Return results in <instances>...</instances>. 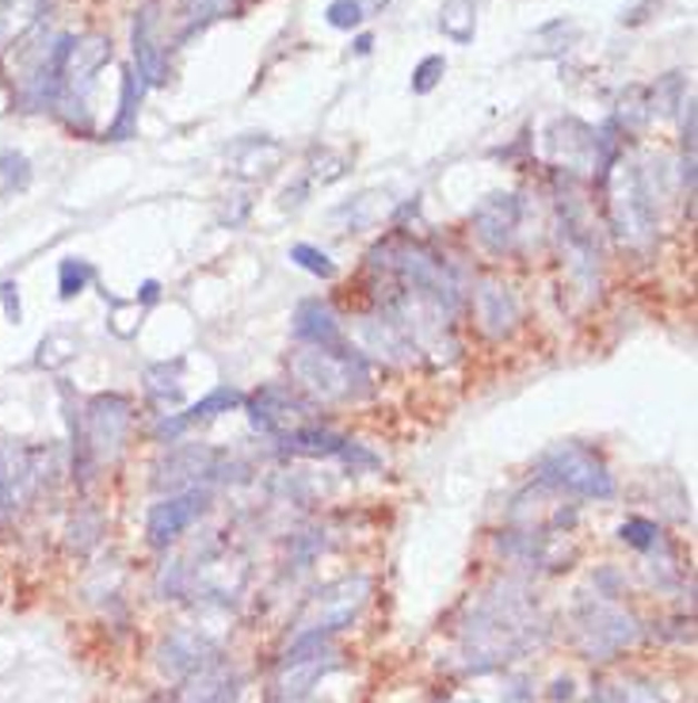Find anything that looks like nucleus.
Returning <instances> with one entry per match:
<instances>
[{
	"mask_svg": "<svg viewBox=\"0 0 698 703\" xmlns=\"http://www.w3.org/2000/svg\"><path fill=\"white\" fill-rule=\"evenodd\" d=\"M294 336L313 344V349H347L344 329H340L333 306L317 299L302 302V306L294 310Z\"/></svg>",
	"mask_w": 698,
	"mask_h": 703,
	"instance_id": "obj_10",
	"label": "nucleus"
},
{
	"mask_svg": "<svg viewBox=\"0 0 698 703\" xmlns=\"http://www.w3.org/2000/svg\"><path fill=\"white\" fill-rule=\"evenodd\" d=\"M207 509H210L207 489H184V494H176V497H165V501L154 505V512H149V524H146L149 539H154L157 547H168V543L176 536H184V531L191 528Z\"/></svg>",
	"mask_w": 698,
	"mask_h": 703,
	"instance_id": "obj_7",
	"label": "nucleus"
},
{
	"mask_svg": "<svg viewBox=\"0 0 698 703\" xmlns=\"http://www.w3.org/2000/svg\"><path fill=\"white\" fill-rule=\"evenodd\" d=\"M366 50H371V35H363V39L355 42V55H366Z\"/></svg>",
	"mask_w": 698,
	"mask_h": 703,
	"instance_id": "obj_26",
	"label": "nucleus"
},
{
	"mask_svg": "<svg viewBox=\"0 0 698 703\" xmlns=\"http://www.w3.org/2000/svg\"><path fill=\"white\" fill-rule=\"evenodd\" d=\"M325 16H328V23H333V28L352 31V28H360V23H363L366 8H363V0H333Z\"/></svg>",
	"mask_w": 698,
	"mask_h": 703,
	"instance_id": "obj_18",
	"label": "nucleus"
},
{
	"mask_svg": "<svg viewBox=\"0 0 698 703\" xmlns=\"http://www.w3.org/2000/svg\"><path fill=\"white\" fill-rule=\"evenodd\" d=\"M218 475V456L203 443H187V448L168 451V459L157 467V486H187L195 478Z\"/></svg>",
	"mask_w": 698,
	"mask_h": 703,
	"instance_id": "obj_11",
	"label": "nucleus"
},
{
	"mask_svg": "<svg viewBox=\"0 0 698 703\" xmlns=\"http://www.w3.org/2000/svg\"><path fill=\"white\" fill-rule=\"evenodd\" d=\"M39 363L42 368H58V363H66V360H73V352H77V341L73 336H47L42 341V349H39Z\"/></svg>",
	"mask_w": 698,
	"mask_h": 703,
	"instance_id": "obj_22",
	"label": "nucleus"
},
{
	"mask_svg": "<svg viewBox=\"0 0 698 703\" xmlns=\"http://www.w3.org/2000/svg\"><path fill=\"white\" fill-rule=\"evenodd\" d=\"M248 417H253V424L259 432L267 436H283L302 429V424H309V406L298 402V398L291 394V390L283 387H264L256 390L253 398H248Z\"/></svg>",
	"mask_w": 698,
	"mask_h": 703,
	"instance_id": "obj_6",
	"label": "nucleus"
},
{
	"mask_svg": "<svg viewBox=\"0 0 698 703\" xmlns=\"http://www.w3.org/2000/svg\"><path fill=\"white\" fill-rule=\"evenodd\" d=\"M245 398L237 394L233 387H222V390H214V394H207L203 402H195L187 413L180 417H165V421L157 424V432L160 436H180L184 429H191V424H199V421H210V417H218V413H229L233 406H240Z\"/></svg>",
	"mask_w": 698,
	"mask_h": 703,
	"instance_id": "obj_13",
	"label": "nucleus"
},
{
	"mask_svg": "<svg viewBox=\"0 0 698 703\" xmlns=\"http://www.w3.org/2000/svg\"><path fill=\"white\" fill-rule=\"evenodd\" d=\"M283 162V149L275 146V141H245V146L237 149V173L240 176H267L275 165Z\"/></svg>",
	"mask_w": 698,
	"mask_h": 703,
	"instance_id": "obj_17",
	"label": "nucleus"
},
{
	"mask_svg": "<svg viewBox=\"0 0 698 703\" xmlns=\"http://www.w3.org/2000/svg\"><path fill=\"white\" fill-rule=\"evenodd\" d=\"M157 0H149L134 16V66H138V77H146V85H165V50L157 47Z\"/></svg>",
	"mask_w": 698,
	"mask_h": 703,
	"instance_id": "obj_8",
	"label": "nucleus"
},
{
	"mask_svg": "<svg viewBox=\"0 0 698 703\" xmlns=\"http://www.w3.org/2000/svg\"><path fill=\"white\" fill-rule=\"evenodd\" d=\"M611 218L622 245L641 248L657 237V199H652L638 165H619V176H615L611 188Z\"/></svg>",
	"mask_w": 698,
	"mask_h": 703,
	"instance_id": "obj_3",
	"label": "nucleus"
},
{
	"mask_svg": "<svg viewBox=\"0 0 698 703\" xmlns=\"http://www.w3.org/2000/svg\"><path fill=\"white\" fill-rule=\"evenodd\" d=\"M16 283H4V287H0V299H4V314L12 318V322H20V295H16Z\"/></svg>",
	"mask_w": 698,
	"mask_h": 703,
	"instance_id": "obj_25",
	"label": "nucleus"
},
{
	"mask_svg": "<svg viewBox=\"0 0 698 703\" xmlns=\"http://www.w3.org/2000/svg\"><path fill=\"white\" fill-rule=\"evenodd\" d=\"M291 375L321 402H347L366 390V368L352 349H298L291 355Z\"/></svg>",
	"mask_w": 698,
	"mask_h": 703,
	"instance_id": "obj_1",
	"label": "nucleus"
},
{
	"mask_svg": "<svg viewBox=\"0 0 698 703\" xmlns=\"http://www.w3.org/2000/svg\"><path fill=\"white\" fill-rule=\"evenodd\" d=\"M440 28L446 39L462 42V47L473 42V31H478V8H473V0H443Z\"/></svg>",
	"mask_w": 698,
	"mask_h": 703,
	"instance_id": "obj_16",
	"label": "nucleus"
},
{
	"mask_svg": "<svg viewBox=\"0 0 698 703\" xmlns=\"http://www.w3.org/2000/svg\"><path fill=\"white\" fill-rule=\"evenodd\" d=\"M92 264L88 261H66L61 264V295L66 299H73V295H80V291L88 287V283H92Z\"/></svg>",
	"mask_w": 698,
	"mask_h": 703,
	"instance_id": "obj_19",
	"label": "nucleus"
},
{
	"mask_svg": "<svg viewBox=\"0 0 698 703\" xmlns=\"http://www.w3.org/2000/svg\"><path fill=\"white\" fill-rule=\"evenodd\" d=\"M138 100H141V81L134 69L122 74V100H119V115H115V123L107 127V138L111 141H122L134 135V127H138Z\"/></svg>",
	"mask_w": 698,
	"mask_h": 703,
	"instance_id": "obj_15",
	"label": "nucleus"
},
{
	"mask_svg": "<svg viewBox=\"0 0 698 703\" xmlns=\"http://www.w3.org/2000/svg\"><path fill=\"white\" fill-rule=\"evenodd\" d=\"M283 448L294 451V456H340L347 440L333 429H321V424H302V429L283 436Z\"/></svg>",
	"mask_w": 698,
	"mask_h": 703,
	"instance_id": "obj_14",
	"label": "nucleus"
},
{
	"mask_svg": "<svg viewBox=\"0 0 698 703\" xmlns=\"http://www.w3.org/2000/svg\"><path fill=\"white\" fill-rule=\"evenodd\" d=\"M619 536H622L626 543H630V547H638V550H649L652 543H657V536H660V531H657V524H649V520H626Z\"/></svg>",
	"mask_w": 698,
	"mask_h": 703,
	"instance_id": "obj_23",
	"label": "nucleus"
},
{
	"mask_svg": "<svg viewBox=\"0 0 698 703\" xmlns=\"http://www.w3.org/2000/svg\"><path fill=\"white\" fill-rule=\"evenodd\" d=\"M130 402L122 394H100L88 402L85 413V436H80V475L92 470V462L115 459L127 443L130 432Z\"/></svg>",
	"mask_w": 698,
	"mask_h": 703,
	"instance_id": "obj_4",
	"label": "nucleus"
},
{
	"mask_svg": "<svg viewBox=\"0 0 698 703\" xmlns=\"http://www.w3.org/2000/svg\"><path fill=\"white\" fill-rule=\"evenodd\" d=\"M291 261H298L302 268L313 272V275H325V280H328V275H336V264L328 261L321 248H313V245H294L291 248Z\"/></svg>",
	"mask_w": 698,
	"mask_h": 703,
	"instance_id": "obj_21",
	"label": "nucleus"
},
{
	"mask_svg": "<svg viewBox=\"0 0 698 703\" xmlns=\"http://www.w3.org/2000/svg\"><path fill=\"white\" fill-rule=\"evenodd\" d=\"M138 318H141V306L134 302V306H122V302H115V314H111V329L119 336H130L134 329H138Z\"/></svg>",
	"mask_w": 698,
	"mask_h": 703,
	"instance_id": "obj_24",
	"label": "nucleus"
},
{
	"mask_svg": "<svg viewBox=\"0 0 698 703\" xmlns=\"http://www.w3.org/2000/svg\"><path fill=\"white\" fill-rule=\"evenodd\" d=\"M443 74H446V58H443V55L424 58V61L416 66V74H413V92H416V96L432 92V88L443 81Z\"/></svg>",
	"mask_w": 698,
	"mask_h": 703,
	"instance_id": "obj_20",
	"label": "nucleus"
},
{
	"mask_svg": "<svg viewBox=\"0 0 698 703\" xmlns=\"http://www.w3.org/2000/svg\"><path fill=\"white\" fill-rule=\"evenodd\" d=\"M519 222H523V199L497 192L473 211V234L492 253H508L519 237Z\"/></svg>",
	"mask_w": 698,
	"mask_h": 703,
	"instance_id": "obj_5",
	"label": "nucleus"
},
{
	"mask_svg": "<svg viewBox=\"0 0 698 703\" xmlns=\"http://www.w3.org/2000/svg\"><path fill=\"white\" fill-rule=\"evenodd\" d=\"M473 302H478V322H481V329H485L489 336H504L508 329L515 325L519 306H515L512 291L500 287V283L485 280L478 287V295H473Z\"/></svg>",
	"mask_w": 698,
	"mask_h": 703,
	"instance_id": "obj_12",
	"label": "nucleus"
},
{
	"mask_svg": "<svg viewBox=\"0 0 698 703\" xmlns=\"http://www.w3.org/2000/svg\"><path fill=\"white\" fill-rule=\"evenodd\" d=\"M31 482H35L31 456H27L20 443L0 440V520L12 516V509L27 497Z\"/></svg>",
	"mask_w": 698,
	"mask_h": 703,
	"instance_id": "obj_9",
	"label": "nucleus"
},
{
	"mask_svg": "<svg viewBox=\"0 0 698 703\" xmlns=\"http://www.w3.org/2000/svg\"><path fill=\"white\" fill-rule=\"evenodd\" d=\"M539 482L577 497H599V501L615 497V475L607 470V462L580 443H561V448L545 451L539 459Z\"/></svg>",
	"mask_w": 698,
	"mask_h": 703,
	"instance_id": "obj_2",
	"label": "nucleus"
}]
</instances>
